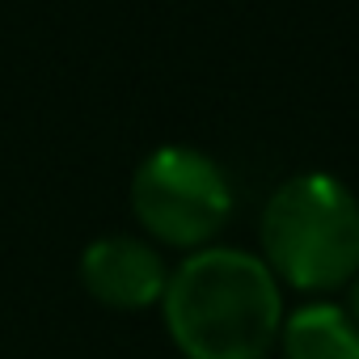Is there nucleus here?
Instances as JSON below:
<instances>
[{
    "instance_id": "1",
    "label": "nucleus",
    "mask_w": 359,
    "mask_h": 359,
    "mask_svg": "<svg viewBox=\"0 0 359 359\" xmlns=\"http://www.w3.org/2000/svg\"><path fill=\"white\" fill-rule=\"evenodd\" d=\"M161 317L182 359H271L283 283L250 250L203 245L169 271Z\"/></svg>"
},
{
    "instance_id": "2",
    "label": "nucleus",
    "mask_w": 359,
    "mask_h": 359,
    "mask_svg": "<svg viewBox=\"0 0 359 359\" xmlns=\"http://www.w3.org/2000/svg\"><path fill=\"white\" fill-rule=\"evenodd\" d=\"M262 262L283 287L334 292L359 275V199L334 173H296L262 208Z\"/></svg>"
},
{
    "instance_id": "3",
    "label": "nucleus",
    "mask_w": 359,
    "mask_h": 359,
    "mask_svg": "<svg viewBox=\"0 0 359 359\" xmlns=\"http://www.w3.org/2000/svg\"><path fill=\"white\" fill-rule=\"evenodd\" d=\"M131 212L152 241L191 254L212 245L233 220V182L203 148L165 144L131 177Z\"/></svg>"
},
{
    "instance_id": "4",
    "label": "nucleus",
    "mask_w": 359,
    "mask_h": 359,
    "mask_svg": "<svg viewBox=\"0 0 359 359\" xmlns=\"http://www.w3.org/2000/svg\"><path fill=\"white\" fill-rule=\"evenodd\" d=\"M81 283L97 304L118 313H140L161 304L169 283V262L152 241H140L131 233H110L85 245Z\"/></svg>"
},
{
    "instance_id": "5",
    "label": "nucleus",
    "mask_w": 359,
    "mask_h": 359,
    "mask_svg": "<svg viewBox=\"0 0 359 359\" xmlns=\"http://www.w3.org/2000/svg\"><path fill=\"white\" fill-rule=\"evenodd\" d=\"M283 359H359V325L334 300H309L296 313H283L279 330Z\"/></svg>"
},
{
    "instance_id": "6",
    "label": "nucleus",
    "mask_w": 359,
    "mask_h": 359,
    "mask_svg": "<svg viewBox=\"0 0 359 359\" xmlns=\"http://www.w3.org/2000/svg\"><path fill=\"white\" fill-rule=\"evenodd\" d=\"M351 317H355V325H359V283H355V292H351V309H346Z\"/></svg>"
}]
</instances>
